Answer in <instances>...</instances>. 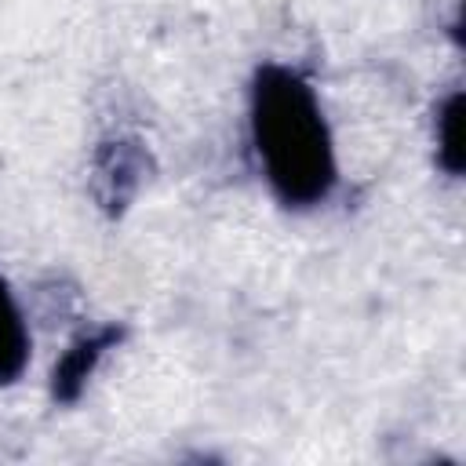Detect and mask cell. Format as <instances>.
Wrapping results in <instances>:
<instances>
[{"instance_id":"4","label":"cell","mask_w":466,"mask_h":466,"mask_svg":"<svg viewBox=\"0 0 466 466\" xmlns=\"http://www.w3.org/2000/svg\"><path fill=\"white\" fill-rule=\"evenodd\" d=\"M29 360V328L7 284L0 280V382H15Z\"/></svg>"},{"instance_id":"5","label":"cell","mask_w":466,"mask_h":466,"mask_svg":"<svg viewBox=\"0 0 466 466\" xmlns=\"http://www.w3.org/2000/svg\"><path fill=\"white\" fill-rule=\"evenodd\" d=\"M437 164L444 175L459 178L462 175V146H459V131H462V91H451L441 106H437Z\"/></svg>"},{"instance_id":"2","label":"cell","mask_w":466,"mask_h":466,"mask_svg":"<svg viewBox=\"0 0 466 466\" xmlns=\"http://www.w3.org/2000/svg\"><path fill=\"white\" fill-rule=\"evenodd\" d=\"M149 153L138 138L131 135H116L98 142L95 157H91V197L106 215H124V208L135 200V193L142 189V182L149 178Z\"/></svg>"},{"instance_id":"3","label":"cell","mask_w":466,"mask_h":466,"mask_svg":"<svg viewBox=\"0 0 466 466\" xmlns=\"http://www.w3.org/2000/svg\"><path fill=\"white\" fill-rule=\"evenodd\" d=\"M120 339H124V328H120V324H102V328L84 331L80 339H73L69 350L58 357V364H55V371H51V393H55V400L76 404L80 393H84V386L91 382L95 368L102 364V357H106Z\"/></svg>"},{"instance_id":"1","label":"cell","mask_w":466,"mask_h":466,"mask_svg":"<svg viewBox=\"0 0 466 466\" xmlns=\"http://www.w3.org/2000/svg\"><path fill=\"white\" fill-rule=\"evenodd\" d=\"M251 138L284 208H313L339 182L331 131L313 87L288 66H262L251 84Z\"/></svg>"}]
</instances>
